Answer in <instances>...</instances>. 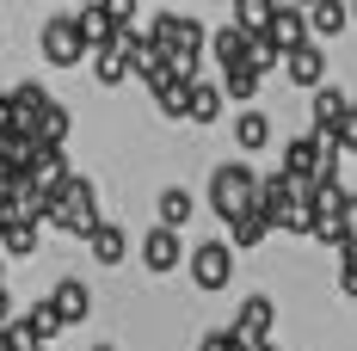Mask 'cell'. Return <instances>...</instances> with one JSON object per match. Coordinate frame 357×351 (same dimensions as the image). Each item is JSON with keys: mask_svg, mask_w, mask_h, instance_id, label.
<instances>
[{"mask_svg": "<svg viewBox=\"0 0 357 351\" xmlns=\"http://www.w3.org/2000/svg\"><path fill=\"white\" fill-rule=\"evenodd\" d=\"M333 142H339L345 154H357V105L345 111V117H339V130H333Z\"/></svg>", "mask_w": 357, "mask_h": 351, "instance_id": "cell-29", "label": "cell"}, {"mask_svg": "<svg viewBox=\"0 0 357 351\" xmlns=\"http://www.w3.org/2000/svg\"><path fill=\"white\" fill-rule=\"evenodd\" d=\"M80 56H93L80 13H56V19H43V62H50V68H80Z\"/></svg>", "mask_w": 357, "mask_h": 351, "instance_id": "cell-4", "label": "cell"}, {"mask_svg": "<svg viewBox=\"0 0 357 351\" xmlns=\"http://www.w3.org/2000/svg\"><path fill=\"white\" fill-rule=\"evenodd\" d=\"M289 6H314V0H289Z\"/></svg>", "mask_w": 357, "mask_h": 351, "instance_id": "cell-35", "label": "cell"}, {"mask_svg": "<svg viewBox=\"0 0 357 351\" xmlns=\"http://www.w3.org/2000/svg\"><path fill=\"white\" fill-rule=\"evenodd\" d=\"M0 283H6V278H0Z\"/></svg>", "mask_w": 357, "mask_h": 351, "instance_id": "cell-39", "label": "cell"}, {"mask_svg": "<svg viewBox=\"0 0 357 351\" xmlns=\"http://www.w3.org/2000/svg\"><path fill=\"white\" fill-rule=\"evenodd\" d=\"M50 302L62 308V320H68V327H80V320L93 315V290H86L80 278H62V283H56V296H50Z\"/></svg>", "mask_w": 357, "mask_h": 351, "instance_id": "cell-15", "label": "cell"}, {"mask_svg": "<svg viewBox=\"0 0 357 351\" xmlns=\"http://www.w3.org/2000/svg\"><path fill=\"white\" fill-rule=\"evenodd\" d=\"M0 351H25L19 339H13V327H0Z\"/></svg>", "mask_w": 357, "mask_h": 351, "instance_id": "cell-31", "label": "cell"}, {"mask_svg": "<svg viewBox=\"0 0 357 351\" xmlns=\"http://www.w3.org/2000/svg\"><path fill=\"white\" fill-rule=\"evenodd\" d=\"M13 105H19V130H31V124L56 105V99L43 93V80H19V87H13Z\"/></svg>", "mask_w": 357, "mask_h": 351, "instance_id": "cell-19", "label": "cell"}, {"mask_svg": "<svg viewBox=\"0 0 357 351\" xmlns=\"http://www.w3.org/2000/svg\"><path fill=\"white\" fill-rule=\"evenodd\" d=\"M93 80H99V87H123V80H130L123 43H99V50H93Z\"/></svg>", "mask_w": 357, "mask_h": 351, "instance_id": "cell-18", "label": "cell"}, {"mask_svg": "<svg viewBox=\"0 0 357 351\" xmlns=\"http://www.w3.org/2000/svg\"><path fill=\"white\" fill-rule=\"evenodd\" d=\"M210 56L222 62V68H234V62H247V56H252V31H247V25H234V19H228L222 31H210Z\"/></svg>", "mask_w": 357, "mask_h": 351, "instance_id": "cell-13", "label": "cell"}, {"mask_svg": "<svg viewBox=\"0 0 357 351\" xmlns=\"http://www.w3.org/2000/svg\"><path fill=\"white\" fill-rule=\"evenodd\" d=\"M234 142H241L247 154H259V148L271 142V117H265V111H241V117H234Z\"/></svg>", "mask_w": 357, "mask_h": 351, "instance_id": "cell-20", "label": "cell"}, {"mask_svg": "<svg viewBox=\"0 0 357 351\" xmlns=\"http://www.w3.org/2000/svg\"><path fill=\"white\" fill-rule=\"evenodd\" d=\"M228 278H234V246L228 241L191 246V283L197 290H228Z\"/></svg>", "mask_w": 357, "mask_h": 351, "instance_id": "cell-5", "label": "cell"}, {"mask_svg": "<svg viewBox=\"0 0 357 351\" xmlns=\"http://www.w3.org/2000/svg\"><path fill=\"white\" fill-rule=\"evenodd\" d=\"M265 234H271V222H265L259 210H247V216H234V222H228V246H241V253H247V246H259Z\"/></svg>", "mask_w": 357, "mask_h": 351, "instance_id": "cell-23", "label": "cell"}, {"mask_svg": "<svg viewBox=\"0 0 357 351\" xmlns=\"http://www.w3.org/2000/svg\"><path fill=\"white\" fill-rule=\"evenodd\" d=\"M351 19H357V0H351Z\"/></svg>", "mask_w": 357, "mask_h": 351, "instance_id": "cell-37", "label": "cell"}, {"mask_svg": "<svg viewBox=\"0 0 357 351\" xmlns=\"http://www.w3.org/2000/svg\"><path fill=\"white\" fill-rule=\"evenodd\" d=\"M308 111H314V130H321V136H333V130H339V117L351 111V99L326 80V87H314V105H308Z\"/></svg>", "mask_w": 357, "mask_h": 351, "instance_id": "cell-16", "label": "cell"}, {"mask_svg": "<svg viewBox=\"0 0 357 351\" xmlns=\"http://www.w3.org/2000/svg\"><path fill=\"white\" fill-rule=\"evenodd\" d=\"M345 228L357 234V197H345Z\"/></svg>", "mask_w": 357, "mask_h": 351, "instance_id": "cell-32", "label": "cell"}, {"mask_svg": "<svg viewBox=\"0 0 357 351\" xmlns=\"http://www.w3.org/2000/svg\"><path fill=\"white\" fill-rule=\"evenodd\" d=\"M13 320V302H6V283H0V327Z\"/></svg>", "mask_w": 357, "mask_h": 351, "instance_id": "cell-33", "label": "cell"}, {"mask_svg": "<svg viewBox=\"0 0 357 351\" xmlns=\"http://www.w3.org/2000/svg\"><path fill=\"white\" fill-rule=\"evenodd\" d=\"M252 351H278V345H271V339H265V345H252Z\"/></svg>", "mask_w": 357, "mask_h": 351, "instance_id": "cell-34", "label": "cell"}, {"mask_svg": "<svg viewBox=\"0 0 357 351\" xmlns=\"http://www.w3.org/2000/svg\"><path fill=\"white\" fill-rule=\"evenodd\" d=\"M204 351H252V345L234 333V327H222V333H210V339H204Z\"/></svg>", "mask_w": 357, "mask_h": 351, "instance_id": "cell-28", "label": "cell"}, {"mask_svg": "<svg viewBox=\"0 0 357 351\" xmlns=\"http://www.w3.org/2000/svg\"><path fill=\"white\" fill-rule=\"evenodd\" d=\"M80 6H93V0H80Z\"/></svg>", "mask_w": 357, "mask_h": 351, "instance_id": "cell-38", "label": "cell"}, {"mask_svg": "<svg viewBox=\"0 0 357 351\" xmlns=\"http://www.w3.org/2000/svg\"><path fill=\"white\" fill-rule=\"evenodd\" d=\"M351 25V0H314L308 6V31L314 37H339Z\"/></svg>", "mask_w": 357, "mask_h": 351, "instance_id": "cell-17", "label": "cell"}, {"mask_svg": "<svg viewBox=\"0 0 357 351\" xmlns=\"http://www.w3.org/2000/svg\"><path fill=\"white\" fill-rule=\"evenodd\" d=\"M265 37L278 43V50H302V43H314V31H308V6H278L271 13V25H265Z\"/></svg>", "mask_w": 357, "mask_h": 351, "instance_id": "cell-8", "label": "cell"}, {"mask_svg": "<svg viewBox=\"0 0 357 351\" xmlns=\"http://www.w3.org/2000/svg\"><path fill=\"white\" fill-rule=\"evenodd\" d=\"M271 13H278V0H234V25H247V31H265Z\"/></svg>", "mask_w": 357, "mask_h": 351, "instance_id": "cell-27", "label": "cell"}, {"mask_svg": "<svg viewBox=\"0 0 357 351\" xmlns=\"http://www.w3.org/2000/svg\"><path fill=\"white\" fill-rule=\"evenodd\" d=\"M0 253H13V259H31L37 253V222L31 216H0Z\"/></svg>", "mask_w": 357, "mask_h": 351, "instance_id": "cell-14", "label": "cell"}, {"mask_svg": "<svg viewBox=\"0 0 357 351\" xmlns=\"http://www.w3.org/2000/svg\"><path fill=\"white\" fill-rule=\"evenodd\" d=\"M321 148H326V136L321 130H308V136H289L284 142V173L302 185V179H314L321 173Z\"/></svg>", "mask_w": 357, "mask_h": 351, "instance_id": "cell-9", "label": "cell"}, {"mask_svg": "<svg viewBox=\"0 0 357 351\" xmlns=\"http://www.w3.org/2000/svg\"><path fill=\"white\" fill-rule=\"evenodd\" d=\"M271 327H278V302H271V296H247V302H241V315H234V333H241L247 345H265V339H271Z\"/></svg>", "mask_w": 357, "mask_h": 351, "instance_id": "cell-7", "label": "cell"}, {"mask_svg": "<svg viewBox=\"0 0 357 351\" xmlns=\"http://www.w3.org/2000/svg\"><path fill=\"white\" fill-rule=\"evenodd\" d=\"M68 124H74L68 111H62V105H50V111H43V117L31 124V136H37V142H50V148H62V142H68Z\"/></svg>", "mask_w": 357, "mask_h": 351, "instance_id": "cell-26", "label": "cell"}, {"mask_svg": "<svg viewBox=\"0 0 357 351\" xmlns=\"http://www.w3.org/2000/svg\"><path fill=\"white\" fill-rule=\"evenodd\" d=\"M178 253H185V246H178V228H167V222H160V228H148V241H142V265L154 271V278L178 271Z\"/></svg>", "mask_w": 357, "mask_h": 351, "instance_id": "cell-11", "label": "cell"}, {"mask_svg": "<svg viewBox=\"0 0 357 351\" xmlns=\"http://www.w3.org/2000/svg\"><path fill=\"white\" fill-rule=\"evenodd\" d=\"M93 351H117V345H93Z\"/></svg>", "mask_w": 357, "mask_h": 351, "instance_id": "cell-36", "label": "cell"}, {"mask_svg": "<svg viewBox=\"0 0 357 351\" xmlns=\"http://www.w3.org/2000/svg\"><path fill=\"white\" fill-rule=\"evenodd\" d=\"M284 68H289V80H296V87H308V93L326 87V50H321V37H314V43H302V50H289Z\"/></svg>", "mask_w": 357, "mask_h": 351, "instance_id": "cell-12", "label": "cell"}, {"mask_svg": "<svg viewBox=\"0 0 357 351\" xmlns=\"http://www.w3.org/2000/svg\"><path fill=\"white\" fill-rule=\"evenodd\" d=\"M191 210H197V204H191V191H185V185H167V191H160V222H167V228H185Z\"/></svg>", "mask_w": 357, "mask_h": 351, "instance_id": "cell-25", "label": "cell"}, {"mask_svg": "<svg viewBox=\"0 0 357 351\" xmlns=\"http://www.w3.org/2000/svg\"><path fill=\"white\" fill-rule=\"evenodd\" d=\"M123 253H130V234H123L117 222H99V234H93V259H99V265H117Z\"/></svg>", "mask_w": 357, "mask_h": 351, "instance_id": "cell-24", "label": "cell"}, {"mask_svg": "<svg viewBox=\"0 0 357 351\" xmlns=\"http://www.w3.org/2000/svg\"><path fill=\"white\" fill-rule=\"evenodd\" d=\"M222 87H210V80H191V124H215L222 117Z\"/></svg>", "mask_w": 357, "mask_h": 351, "instance_id": "cell-21", "label": "cell"}, {"mask_svg": "<svg viewBox=\"0 0 357 351\" xmlns=\"http://www.w3.org/2000/svg\"><path fill=\"white\" fill-rule=\"evenodd\" d=\"M43 222H50V228H62V234H74V241H93V234H99V222H105V216H99V185L74 173L68 191L50 204V216H43Z\"/></svg>", "mask_w": 357, "mask_h": 351, "instance_id": "cell-2", "label": "cell"}, {"mask_svg": "<svg viewBox=\"0 0 357 351\" xmlns=\"http://www.w3.org/2000/svg\"><path fill=\"white\" fill-rule=\"evenodd\" d=\"M252 197H259V173H252L247 160H222V167L210 173V210L222 216V222L247 216Z\"/></svg>", "mask_w": 357, "mask_h": 351, "instance_id": "cell-3", "label": "cell"}, {"mask_svg": "<svg viewBox=\"0 0 357 351\" xmlns=\"http://www.w3.org/2000/svg\"><path fill=\"white\" fill-rule=\"evenodd\" d=\"M148 37L160 43V56H167V68L185 74V80H197V62H204V50H210V31L191 19V13H160Z\"/></svg>", "mask_w": 357, "mask_h": 351, "instance_id": "cell-1", "label": "cell"}, {"mask_svg": "<svg viewBox=\"0 0 357 351\" xmlns=\"http://www.w3.org/2000/svg\"><path fill=\"white\" fill-rule=\"evenodd\" d=\"M6 327H13V339H19V345H50V339H56V333H62L68 320H62V308H56V302L43 296V302H31L25 315H13Z\"/></svg>", "mask_w": 357, "mask_h": 351, "instance_id": "cell-6", "label": "cell"}, {"mask_svg": "<svg viewBox=\"0 0 357 351\" xmlns=\"http://www.w3.org/2000/svg\"><path fill=\"white\" fill-rule=\"evenodd\" d=\"M259 80H265V74L252 68V62H234V68H222V93H228V99H241V105H247L252 93H259Z\"/></svg>", "mask_w": 357, "mask_h": 351, "instance_id": "cell-22", "label": "cell"}, {"mask_svg": "<svg viewBox=\"0 0 357 351\" xmlns=\"http://www.w3.org/2000/svg\"><path fill=\"white\" fill-rule=\"evenodd\" d=\"M148 93H154V105H160V117H191V80L173 68H160L154 80H148Z\"/></svg>", "mask_w": 357, "mask_h": 351, "instance_id": "cell-10", "label": "cell"}, {"mask_svg": "<svg viewBox=\"0 0 357 351\" xmlns=\"http://www.w3.org/2000/svg\"><path fill=\"white\" fill-rule=\"evenodd\" d=\"M19 130V105H13V93H0V136H13Z\"/></svg>", "mask_w": 357, "mask_h": 351, "instance_id": "cell-30", "label": "cell"}]
</instances>
